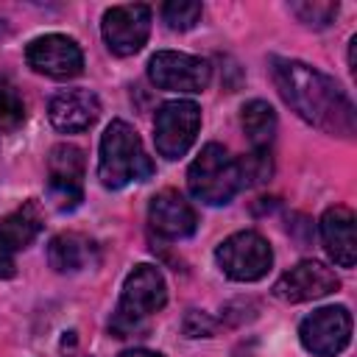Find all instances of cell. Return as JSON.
Returning <instances> with one entry per match:
<instances>
[{"instance_id": "cell-1", "label": "cell", "mask_w": 357, "mask_h": 357, "mask_svg": "<svg viewBox=\"0 0 357 357\" xmlns=\"http://www.w3.org/2000/svg\"><path fill=\"white\" fill-rule=\"evenodd\" d=\"M271 75L282 100L312 128L335 137H351L357 128V112L351 98L335 78L296 59H271Z\"/></svg>"}, {"instance_id": "cell-2", "label": "cell", "mask_w": 357, "mask_h": 357, "mask_svg": "<svg viewBox=\"0 0 357 357\" xmlns=\"http://www.w3.org/2000/svg\"><path fill=\"white\" fill-rule=\"evenodd\" d=\"M153 176V162L142 148L139 134L126 120H112L100 137L98 178L106 190H123Z\"/></svg>"}, {"instance_id": "cell-3", "label": "cell", "mask_w": 357, "mask_h": 357, "mask_svg": "<svg viewBox=\"0 0 357 357\" xmlns=\"http://www.w3.org/2000/svg\"><path fill=\"white\" fill-rule=\"evenodd\" d=\"M167 304V284L156 265H134V271L123 282L120 301L109 318V329L117 337H128L139 332L151 315H156Z\"/></svg>"}, {"instance_id": "cell-4", "label": "cell", "mask_w": 357, "mask_h": 357, "mask_svg": "<svg viewBox=\"0 0 357 357\" xmlns=\"http://www.w3.org/2000/svg\"><path fill=\"white\" fill-rule=\"evenodd\" d=\"M187 187L195 201L206 206H223L243 190L240 165L223 145L209 142L192 159L187 170Z\"/></svg>"}, {"instance_id": "cell-5", "label": "cell", "mask_w": 357, "mask_h": 357, "mask_svg": "<svg viewBox=\"0 0 357 357\" xmlns=\"http://www.w3.org/2000/svg\"><path fill=\"white\" fill-rule=\"evenodd\" d=\"M215 262L234 282H257L271 271L273 251H271V243L259 231L243 229V231L229 234L215 248Z\"/></svg>"}, {"instance_id": "cell-6", "label": "cell", "mask_w": 357, "mask_h": 357, "mask_svg": "<svg viewBox=\"0 0 357 357\" xmlns=\"http://www.w3.org/2000/svg\"><path fill=\"white\" fill-rule=\"evenodd\" d=\"M201 128V109L195 100H167L159 106L153 117V142L159 156L165 159H178L184 156Z\"/></svg>"}, {"instance_id": "cell-7", "label": "cell", "mask_w": 357, "mask_h": 357, "mask_svg": "<svg viewBox=\"0 0 357 357\" xmlns=\"http://www.w3.org/2000/svg\"><path fill=\"white\" fill-rule=\"evenodd\" d=\"M148 78L165 92H204L212 81V67L201 56L159 50L148 61Z\"/></svg>"}, {"instance_id": "cell-8", "label": "cell", "mask_w": 357, "mask_h": 357, "mask_svg": "<svg viewBox=\"0 0 357 357\" xmlns=\"http://www.w3.org/2000/svg\"><path fill=\"white\" fill-rule=\"evenodd\" d=\"M301 346L315 357H335L351 340V312L343 304H329L310 312L298 324Z\"/></svg>"}, {"instance_id": "cell-9", "label": "cell", "mask_w": 357, "mask_h": 357, "mask_svg": "<svg viewBox=\"0 0 357 357\" xmlns=\"http://www.w3.org/2000/svg\"><path fill=\"white\" fill-rule=\"evenodd\" d=\"M100 33L106 47L114 56H134L142 50L151 33V6L145 3H126V6H112L103 11L100 20Z\"/></svg>"}, {"instance_id": "cell-10", "label": "cell", "mask_w": 357, "mask_h": 357, "mask_svg": "<svg viewBox=\"0 0 357 357\" xmlns=\"http://www.w3.org/2000/svg\"><path fill=\"white\" fill-rule=\"evenodd\" d=\"M25 61L33 73L47 75V78H75L84 70V53L75 39L64 33H45L28 42L25 47Z\"/></svg>"}, {"instance_id": "cell-11", "label": "cell", "mask_w": 357, "mask_h": 357, "mask_svg": "<svg viewBox=\"0 0 357 357\" xmlns=\"http://www.w3.org/2000/svg\"><path fill=\"white\" fill-rule=\"evenodd\" d=\"M84 151L59 142L47 156V192L59 209H75L84 201Z\"/></svg>"}, {"instance_id": "cell-12", "label": "cell", "mask_w": 357, "mask_h": 357, "mask_svg": "<svg viewBox=\"0 0 357 357\" xmlns=\"http://www.w3.org/2000/svg\"><path fill=\"white\" fill-rule=\"evenodd\" d=\"M45 212L39 201H25L6 218H0V279H11L17 273V254L25 251L42 231Z\"/></svg>"}, {"instance_id": "cell-13", "label": "cell", "mask_w": 357, "mask_h": 357, "mask_svg": "<svg viewBox=\"0 0 357 357\" xmlns=\"http://www.w3.org/2000/svg\"><path fill=\"white\" fill-rule=\"evenodd\" d=\"M337 287H340V279L335 276L332 268H326L318 259H301L273 282V296L287 304H301V301L324 298Z\"/></svg>"}, {"instance_id": "cell-14", "label": "cell", "mask_w": 357, "mask_h": 357, "mask_svg": "<svg viewBox=\"0 0 357 357\" xmlns=\"http://www.w3.org/2000/svg\"><path fill=\"white\" fill-rule=\"evenodd\" d=\"M148 226L162 240H184L195 231L198 215L178 190H162L148 204Z\"/></svg>"}, {"instance_id": "cell-15", "label": "cell", "mask_w": 357, "mask_h": 357, "mask_svg": "<svg viewBox=\"0 0 357 357\" xmlns=\"http://www.w3.org/2000/svg\"><path fill=\"white\" fill-rule=\"evenodd\" d=\"M100 114V100L92 89H61L47 103V117L53 128L64 134H78L95 126Z\"/></svg>"}, {"instance_id": "cell-16", "label": "cell", "mask_w": 357, "mask_h": 357, "mask_svg": "<svg viewBox=\"0 0 357 357\" xmlns=\"http://www.w3.org/2000/svg\"><path fill=\"white\" fill-rule=\"evenodd\" d=\"M318 229H321V243H324L329 259L340 268H354V262H357L354 212L343 204H335L321 215Z\"/></svg>"}, {"instance_id": "cell-17", "label": "cell", "mask_w": 357, "mask_h": 357, "mask_svg": "<svg viewBox=\"0 0 357 357\" xmlns=\"http://www.w3.org/2000/svg\"><path fill=\"white\" fill-rule=\"evenodd\" d=\"M98 259V245L78 231H61L47 243V262L59 273H75Z\"/></svg>"}, {"instance_id": "cell-18", "label": "cell", "mask_w": 357, "mask_h": 357, "mask_svg": "<svg viewBox=\"0 0 357 357\" xmlns=\"http://www.w3.org/2000/svg\"><path fill=\"white\" fill-rule=\"evenodd\" d=\"M240 126L245 139L251 142V151H271V142L276 137V112L265 100H248L240 112Z\"/></svg>"}, {"instance_id": "cell-19", "label": "cell", "mask_w": 357, "mask_h": 357, "mask_svg": "<svg viewBox=\"0 0 357 357\" xmlns=\"http://www.w3.org/2000/svg\"><path fill=\"white\" fill-rule=\"evenodd\" d=\"M25 120V103L17 86L0 75V131H14Z\"/></svg>"}, {"instance_id": "cell-20", "label": "cell", "mask_w": 357, "mask_h": 357, "mask_svg": "<svg viewBox=\"0 0 357 357\" xmlns=\"http://www.w3.org/2000/svg\"><path fill=\"white\" fill-rule=\"evenodd\" d=\"M204 14V6L195 0H170L162 6V20L170 31H190Z\"/></svg>"}, {"instance_id": "cell-21", "label": "cell", "mask_w": 357, "mask_h": 357, "mask_svg": "<svg viewBox=\"0 0 357 357\" xmlns=\"http://www.w3.org/2000/svg\"><path fill=\"white\" fill-rule=\"evenodd\" d=\"M290 11L310 28H326L335 17H337V3H318V0H307V3H290Z\"/></svg>"}, {"instance_id": "cell-22", "label": "cell", "mask_w": 357, "mask_h": 357, "mask_svg": "<svg viewBox=\"0 0 357 357\" xmlns=\"http://www.w3.org/2000/svg\"><path fill=\"white\" fill-rule=\"evenodd\" d=\"M240 165V178H243V187H254V184H262L271 178V151H251L245 159H237Z\"/></svg>"}, {"instance_id": "cell-23", "label": "cell", "mask_w": 357, "mask_h": 357, "mask_svg": "<svg viewBox=\"0 0 357 357\" xmlns=\"http://www.w3.org/2000/svg\"><path fill=\"white\" fill-rule=\"evenodd\" d=\"M184 332H187V337H209L215 332V321L206 312L190 310L184 318Z\"/></svg>"}, {"instance_id": "cell-24", "label": "cell", "mask_w": 357, "mask_h": 357, "mask_svg": "<svg viewBox=\"0 0 357 357\" xmlns=\"http://www.w3.org/2000/svg\"><path fill=\"white\" fill-rule=\"evenodd\" d=\"M117 357H162V354L159 351H151V349H126Z\"/></svg>"}, {"instance_id": "cell-25", "label": "cell", "mask_w": 357, "mask_h": 357, "mask_svg": "<svg viewBox=\"0 0 357 357\" xmlns=\"http://www.w3.org/2000/svg\"><path fill=\"white\" fill-rule=\"evenodd\" d=\"M67 357H92V354H67Z\"/></svg>"}]
</instances>
